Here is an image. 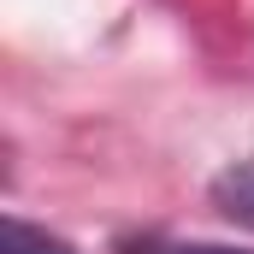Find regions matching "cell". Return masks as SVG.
<instances>
[{
	"instance_id": "3",
	"label": "cell",
	"mask_w": 254,
	"mask_h": 254,
	"mask_svg": "<svg viewBox=\"0 0 254 254\" xmlns=\"http://www.w3.org/2000/svg\"><path fill=\"white\" fill-rule=\"evenodd\" d=\"M130 254H254V249H231V243H136Z\"/></svg>"
},
{
	"instance_id": "1",
	"label": "cell",
	"mask_w": 254,
	"mask_h": 254,
	"mask_svg": "<svg viewBox=\"0 0 254 254\" xmlns=\"http://www.w3.org/2000/svg\"><path fill=\"white\" fill-rule=\"evenodd\" d=\"M213 201H219L231 219H249V225H254V154L213 178Z\"/></svg>"
},
{
	"instance_id": "2",
	"label": "cell",
	"mask_w": 254,
	"mask_h": 254,
	"mask_svg": "<svg viewBox=\"0 0 254 254\" xmlns=\"http://www.w3.org/2000/svg\"><path fill=\"white\" fill-rule=\"evenodd\" d=\"M0 254H77V249L65 237H54V231L30 225V219H6V249Z\"/></svg>"
}]
</instances>
